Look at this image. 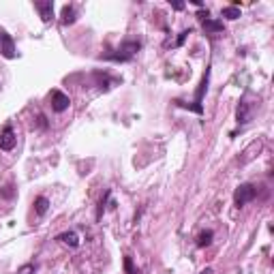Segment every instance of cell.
<instances>
[{
  "label": "cell",
  "mask_w": 274,
  "mask_h": 274,
  "mask_svg": "<svg viewBox=\"0 0 274 274\" xmlns=\"http://www.w3.org/2000/svg\"><path fill=\"white\" fill-rule=\"evenodd\" d=\"M171 7H174L176 11H182L184 9V2H171Z\"/></svg>",
  "instance_id": "ffe728a7"
},
{
  "label": "cell",
  "mask_w": 274,
  "mask_h": 274,
  "mask_svg": "<svg viewBox=\"0 0 274 274\" xmlns=\"http://www.w3.org/2000/svg\"><path fill=\"white\" fill-rule=\"evenodd\" d=\"M52 110L56 111V114H62V111L69 110V105H71V99H69V94H64L62 90H54L52 92Z\"/></svg>",
  "instance_id": "8992f818"
},
{
  "label": "cell",
  "mask_w": 274,
  "mask_h": 274,
  "mask_svg": "<svg viewBox=\"0 0 274 274\" xmlns=\"http://www.w3.org/2000/svg\"><path fill=\"white\" fill-rule=\"evenodd\" d=\"M189 35H191V28H189V30H182V32H180V37H178V41H176V47H180Z\"/></svg>",
  "instance_id": "d6986e66"
},
{
  "label": "cell",
  "mask_w": 274,
  "mask_h": 274,
  "mask_svg": "<svg viewBox=\"0 0 274 274\" xmlns=\"http://www.w3.org/2000/svg\"><path fill=\"white\" fill-rule=\"evenodd\" d=\"M257 110V103H251L249 101V92L244 94V99L238 103V110H236V118H238V125H249L253 120V114Z\"/></svg>",
  "instance_id": "3957f363"
},
{
  "label": "cell",
  "mask_w": 274,
  "mask_h": 274,
  "mask_svg": "<svg viewBox=\"0 0 274 274\" xmlns=\"http://www.w3.org/2000/svg\"><path fill=\"white\" fill-rule=\"evenodd\" d=\"M15 193H18V191H15L13 184H4L2 189H0V197H2V200H13Z\"/></svg>",
  "instance_id": "9a60e30c"
},
{
  "label": "cell",
  "mask_w": 274,
  "mask_h": 274,
  "mask_svg": "<svg viewBox=\"0 0 274 274\" xmlns=\"http://www.w3.org/2000/svg\"><path fill=\"white\" fill-rule=\"evenodd\" d=\"M208 82H210V67L206 69V73H203V77H201V84H200V88H197V92H195V114H203V107H201V99H203V94H206V90H208Z\"/></svg>",
  "instance_id": "52a82bcc"
},
{
  "label": "cell",
  "mask_w": 274,
  "mask_h": 274,
  "mask_svg": "<svg viewBox=\"0 0 274 274\" xmlns=\"http://www.w3.org/2000/svg\"><path fill=\"white\" fill-rule=\"evenodd\" d=\"M15 144H18V137H15V131H13V127L7 125L0 131V150H13L15 148Z\"/></svg>",
  "instance_id": "ba28073f"
},
{
  "label": "cell",
  "mask_w": 274,
  "mask_h": 274,
  "mask_svg": "<svg viewBox=\"0 0 274 274\" xmlns=\"http://www.w3.org/2000/svg\"><path fill=\"white\" fill-rule=\"evenodd\" d=\"M197 18H200L201 28L206 30L208 35H219V32H223V30H225L223 19H214V18H210L208 9H206V11H200V13H197Z\"/></svg>",
  "instance_id": "277c9868"
},
{
  "label": "cell",
  "mask_w": 274,
  "mask_h": 274,
  "mask_svg": "<svg viewBox=\"0 0 274 274\" xmlns=\"http://www.w3.org/2000/svg\"><path fill=\"white\" fill-rule=\"evenodd\" d=\"M0 56H4L7 60H13L18 56V47H15L13 37L7 30H0Z\"/></svg>",
  "instance_id": "5b68a950"
},
{
  "label": "cell",
  "mask_w": 274,
  "mask_h": 274,
  "mask_svg": "<svg viewBox=\"0 0 274 274\" xmlns=\"http://www.w3.org/2000/svg\"><path fill=\"white\" fill-rule=\"evenodd\" d=\"M75 19H77V13H75V7H71V4H67V7H62V24H64V26L75 24Z\"/></svg>",
  "instance_id": "7c38bea8"
},
{
  "label": "cell",
  "mask_w": 274,
  "mask_h": 274,
  "mask_svg": "<svg viewBox=\"0 0 274 274\" xmlns=\"http://www.w3.org/2000/svg\"><path fill=\"white\" fill-rule=\"evenodd\" d=\"M56 240L58 242H62V244H67V246H71V249H77L79 246V236L75 232H62Z\"/></svg>",
  "instance_id": "30bf717a"
},
{
  "label": "cell",
  "mask_w": 274,
  "mask_h": 274,
  "mask_svg": "<svg viewBox=\"0 0 274 274\" xmlns=\"http://www.w3.org/2000/svg\"><path fill=\"white\" fill-rule=\"evenodd\" d=\"M212 238H214V234L210 232V229H206V232H201L200 236H197V246H210L212 244Z\"/></svg>",
  "instance_id": "4fadbf2b"
},
{
  "label": "cell",
  "mask_w": 274,
  "mask_h": 274,
  "mask_svg": "<svg viewBox=\"0 0 274 274\" xmlns=\"http://www.w3.org/2000/svg\"><path fill=\"white\" fill-rule=\"evenodd\" d=\"M255 197H257V186L253 184V182H242V184L234 191V203L238 208L246 206V203L253 201Z\"/></svg>",
  "instance_id": "7a4b0ae2"
},
{
  "label": "cell",
  "mask_w": 274,
  "mask_h": 274,
  "mask_svg": "<svg viewBox=\"0 0 274 274\" xmlns=\"http://www.w3.org/2000/svg\"><path fill=\"white\" fill-rule=\"evenodd\" d=\"M139 50H142V43L139 41H125L116 50V54H105V56H101V58L114 60V62H128V60H133V56H135Z\"/></svg>",
  "instance_id": "6da1fadb"
},
{
  "label": "cell",
  "mask_w": 274,
  "mask_h": 274,
  "mask_svg": "<svg viewBox=\"0 0 274 274\" xmlns=\"http://www.w3.org/2000/svg\"><path fill=\"white\" fill-rule=\"evenodd\" d=\"M47 210H50V200H47L45 195H39L35 200V212L39 214V217H45Z\"/></svg>",
  "instance_id": "8fae6325"
},
{
  "label": "cell",
  "mask_w": 274,
  "mask_h": 274,
  "mask_svg": "<svg viewBox=\"0 0 274 274\" xmlns=\"http://www.w3.org/2000/svg\"><path fill=\"white\" fill-rule=\"evenodd\" d=\"M35 272H37V266L35 264H24L18 270V274H35Z\"/></svg>",
  "instance_id": "ac0fdd59"
},
{
  "label": "cell",
  "mask_w": 274,
  "mask_h": 274,
  "mask_svg": "<svg viewBox=\"0 0 274 274\" xmlns=\"http://www.w3.org/2000/svg\"><path fill=\"white\" fill-rule=\"evenodd\" d=\"M125 272L127 274H142V270H139V268H135L133 266V257H125Z\"/></svg>",
  "instance_id": "2e32d148"
},
{
  "label": "cell",
  "mask_w": 274,
  "mask_h": 274,
  "mask_svg": "<svg viewBox=\"0 0 274 274\" xmlns=\"http://www.w3.org/2000/svg\"><path fill=\"white\" fill-rule=\"evenodd\" d=\"M35 9L39 11L41 19L45 21V24H50V21L54 19V2H52V0H37Z\"/></svg>",
  "instance_id": "9c48e42d"
},
{
  "label": "cell",
  "mask_w": 274,
  "mask_h": 274,
  "mask_svg": "<svg viewBox=\"0 0 274 274\" xmlns=\"http://www.w3.org/2000/svg\"><path fill=\"white\" fill-rule=\"evenodd\" d=\"M221 18H225V19H238L240 18V9L238 7H225L221 11Z\"/></svg>",
  "instance_id": "5bb4252c"
},
{
  "label": "cell",
  "mask_w": 274,
  "mask_h": 274,
  "mask_svg": "<svg viewBox=\"0 0 274 274\" xmlns=\"http://www.w3.org/2000/svg\"><path fill=\"white\" fill-rule=\"evenodd\" d=\"M110 195H111V191L107 189L105 191V197L101 200V203H99V210H96V221H101V217H103V212H105V206H107V200H110Z\"/></svg>",
  "instance_id": "e0dca14e"
}]
</instances>
